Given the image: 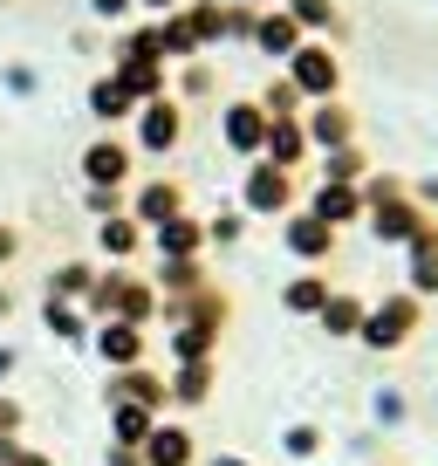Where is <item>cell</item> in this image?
<instances>
[{
    "label": "cell",
    "instance_id": "6da1fadb",
    "mask_svg": "<svg viewBox=\"0 0 438 466\" xmlns=\"http://www.w3.org/2000/svg\"><path fill=\"white\" fill-rule=\"evenodd\" d=\"M418 322H424V302L411 289H391L383 302H370V316H363V329H356V343L370 350V357H391V350H404L411 336H418Z\"/></svg>",
    "mask_w": 438,
    "mask_h": 466
},
{
    "label": "cell",
    "instance_id": "7a4b0ae2",
    "mask_svg": "<svg viewBox=\"0 0 438 466\" xmlns=\"http://www.w3.org/2000/svg\"><path fill=\"white\" fill-rule=\"evenodd\" d=\"M302 206V172H281V165L254 158L247 178H240V213H261V219H288Z\"/></svg>",
    "mask_w": 438,
    "mask_h": 466
},
{
    "label": "cell",
    "instance_id": "3957f363",
    "mask_svg": "<svg viewBox=\"0 0 438 466\" xmlns=\"http://www.w3.org/2000/svg\"><path fill=\"white\" fill-rule=\"evenodd\" d=\"M288 83L302 89V103H329L343 96V56L322 35H302V48L288 56Z\"/></svg>",
    "mask_w": 438,
    "mask_h": 466
},
{
    "label": "cell",
    "instance_id": "277c9868",
    "mask_svg": "<svg viewBox=\"0 0 438 466\" xmlns=\"http://www.w3.org/2000/svg\"><path fill=\"white\" fill-rule=\"evenodd\" d=\"M103 405H144L164 419V405H172V384H164V370L151 364H131V370H110V384H103Z\"/></svg>",
    "mask_w": 438,
    "mask_h": 466
},
{
    "label": "cell",
    "instance_id": "5b68a950",
    "mask_svg": "<svg viewBox=\"0 0 438 466\" xmlns=\"http://www.w3.org/2000/svg\"><path fill=\"white\" fill-rule=\"evenodd\" d=\"M302 131H308V151H343V145H356V110L343 96H329V103H308L302 110Z\"/></svg>",
    "mask_w": 438,
    "mask_h": 466
},
{
    "label": "cell",
    "instance_id": "8992f818",
    "mask_svg": "<svg viewBox=\"0 0 438 466\" xmlns=\"http://www.w3.org/2000/svg\"><path fill=\"white\" fill-rule=\"evenodd\" d=\"M267 124H274V116H267L261 103H226V110H219V137H226V151L247 158V165L267 151Z\"/></svg>",
    "mask_w": 438,
    "mask_h": 466
},
{
    "label": "cell",
    "instance_id": "52a82bcc",
    "mask_svg": "<svg viewBox=\"0 0 438 466\" xmlns=\"http://www.w3.org/2000/svg\"><path fill=\"white\" fill-rule=\"evenodd\" d=\"M281 240H288V254L302 268H322V261H336V227H322L308 206H294L288 219H281Z\"/></svg>",
    "mask_w": 438,
    "mask_h": 466
},
{
    "label": "cell",
    "instance_id": "ba28073f",
    "mask_svg": "<svg viewBox=\"0 0 438 466\" xmlns=\"http://www.w3.org/2000/svg\"><path fill=\"white\" fill-rule=\"evenodd\" d=\"M178 137H185V110H178L172 96H151V103H137V151L164 158V151H178Z\"/></svg>",
    "mask_w": 438,
    "mask_h": 466
},
{
    "label": "cell",
    "instance_id": "9c48e42d",
    "mask_svg": "<svg viewBox=\"0 0 438 466\" xmlns=\"http://www.w3.org/2000/svg\"><path fill=\"white\" fill-rule=\"evenodd\" d=\"M89 343H96V357L110 370H131V364H144V350H151V336L137 329V322H96V329H89Z\"/></svg>",
    "mask_w": 438,
    "mask_h": 466
},
{
    "label": "cell",
    "instance_id": "30bf717a",
    "mask_svg": "<svg viewBox=\"0 0 438 466\" xmlns=\"http://www.w3.org/2000/svg\"><path fill=\"white\" fill-rule=\"evenodd\" d=\"M424 219H432V213H424V206H418V199L404 192V199H383V206H370V213H363V227L377 233L383 248H404L411 233L424 227Z\"/></svg>",
    "mask_w": 438,
    "mask_h": 466
},
{
    "label": "cell",
    "instance_id": "8fae6325",
    "mask_svg": "<svg viewBox=\"0 0 438 466\" xmlns=\"http://www.w3.org/2000/svg\"><path fill=\"white\" fill-rule=\"evenodd\" d=\"M185 213V186H178V178H144V186H137V199H131V219L137 227H164V219H178Z\"/></svg>",
    "mask_w": 438,
    "mask_h": 466
},
{
    "label": "cell",
    "instance_id": "7c38bea8",
    "mask_svg": "<svg viewBox=\"0 0 438 466\" xmlns=\"http://www.w3.org/2000/svg\"><path fill=\"white\" fill-rule=\"evenodd\" d=\"M158 309H164V295L151 289L144 275H131V268H124V275H117V302H110V316H117V322H137V329H151V322H158Z\"/></svg>",
    "mask_w": 438,
    "mask_h": 466
},
{
    "label": "cell",
    "instance_id": "4fadbf2b",
    "mask_svg": "<svg viewBox=\"0 0 438 466\" xmlns=\"http://www.w3.org/2000/svg\"><path fill=\"white\" fill-rule=\"evenodd\" d=\"M151 248H158V261H199L205 254V219H192V213L164 219V227H151Z\"/></svg>",
    "mask_w": 438,
    "mask_h": 466
},
{
    "label": "cell",
    "instance_id": "5bb4252c",
    "mask_svg": "<svg viewBox=\"0 0 438 466\" xmlns=\"http://www.w3.org/2000/svg\"><path fill=\"white\" fill-rule=\"evenodd\" d=\"M308 213L322 219V227H356V219H363V186H322L315 178V192H308Z\"/></svg>",
    "mask_w": 438,
    "mask_h": 466
},
{
    "label": "cell",
    "instance_id": "9a60e30c",
    "mask_svg": "<svg viewBox=\"0 0 438 466\" xmlns=\"http://www.w3.org/2000/svg\"><path fill=\"white\" fill-rule=\"evenodd\" d=\"M267 165H281V172H302L315 151H308V131H302V116H274L267 124V151H261Z\"/></svg>",
    "mask_w": 438,
    "mask_h": 466
},
{
    "label": "cell",
    "instance_id": "2e32d148",
    "mask_svg": "<svg viewBox=\"0 0 438 466\" xmlns=\"http://www.w3.org/2000/svg\"><path fill=\"white\" fill-rule=\"evenodd\" d=\"M254 48H261L267 62H288L294 48H302V28H294L288 7H261V21H254Z\"/></svg>",
    "mask_w": 438,
    "mask_h": 466
},
{
    "label": "cell",
    "instance_id": "e0dca14e",
    "mask_svg": "<svg viewBox=\"0 0 438 466\" xmlns=\"http://www.w3.org/2000/svg\"><path fill=\"white\" fill-rule=\"evenodd\" d=\"M137 452H144V466H192V460H199V446H192V425H151V439H144V446H137Z\"/></svg>",
    "mask_w": 438,
    "mask_h": 466
},
{
    "label": "cell",
    "instance_id": "ac0fdd59",
    "mask_svg": "<svg viewBox=\"0 0 438 466\" xmlns=\"http://www.w3.org/2000/svg\"><path fill=\"white\" fill-rule=\"evenodd\" d=\"M83 178H89V186H124V178H131V145L96 137V145L83 151Z\"/></svg>",
    "mask_w": 438,
    "mask_h": 466
},
{
    "label": "cell",
    "instance_id": "d6986e66",
    "mask_svg": "<svg viewBox=\"0 0 438 466\" xmlns=\"http://www.w3.org/2000/svg\"><path fill=\"white\" fill-rule=\"evenodd\" d=\"M329 295H336V281L322 275V268H302V275L281 289V309H288V316H322V302H329Z\"/></svg>",
    "mask_w": 438,
    "mask_h": 466
},
{
    "label": "cell",
    "instance_id": "ffe728a7",
    "mask_svg": "<svg viewBox=\"0 0 438 466\" xmlns=\"http://www.w3.org/2000/svg\"><path fill=\"white\" fill-rule=\"evenodd\" d=\"M144 240H151V233H144V227H137V219H131V213H110V219H96V248H103V254H110V261H117V268H124V261H131V254H137V248H144Z\"/></svg>",
    "mask_w": 438,
    "mask_h": 466
},
{
    "label": "cell",
    "instance_id": "44dd1931",
    "mask_svg": "<svg viewBox=\"0 0 438 466\" xmlns=\"http://www.w3.org/2000/svg\"><path fill=\"white\" fill-rule=\"evenodd\" d=\"M315 178H322V186H363V178H370V158H363V145L322 151V158H315Z\"/></svg>",
    "mask_w": 438,
    "mask_h": 466
},
{
    "label": "cell",
    "instance_id": "7402d4cb",
    "mask_svg": "<svg viewBox=\"0 0 438 466\" xmlns=\"http://www.w3.org/2000/svg\"><path fill=\"white\" fill-rule=\"evenodd\" d=\"M164 350H172V364H205V357L219 350V329H205V322H172Z\"/></svg>",
    "mask_w": 438,
    "mask_h": 466
},
{
    "label": "cell",
    "instance_id": "603a6c76",
    "mask_svg": "<svg viewBox=\"0 0 438 466\" xmlns=\"http://www.w3.org/2000/svg\"><path fill=\"white\" fill-rule=\"evenodd\" d=\"M363 316H370V302H363V295H350V289H336V295H329V302H322V336H356V329H363Z\"/></svg>",
    "mask_w": 438,
    "mask_h": 466
},
{
    "label": "cell",
    "instance_id": "cb8c5ba5",
    "mask_svg": "<svg viewBox=\"0 0 438 466\" xmlns=\"http://www.w3.org/2000/svg\"><path fill=\"white\" fill-rule=\"evenodd\" d=\"M172 405H185V411H199L205 398H213V357H205V364H172Z\"/></svg>",
    "mask_w": 438,
    "mask_h": 466
},
{
    "label": "cell",
    "instance_id": "d4e9b609",
    "mask_svg": "<svg viewBox=\"0 0 438 466\" xmlns=\"http://www.w3.org/2000/svg\"><path fill=\"white\" fill-rule=\"evenodd\" d=\"M151 289L164 295V302H185V295L205 289V261H158V281Z\"/></svg>",
    "mask_w": 438,
    "mask_h": 466
},
{
    "label": "cell",
    "instance_id": "484cf974",
    "mask_svg": "<svg viewBox=\"0 0 438 466\" xmlns=\"http://www.w3.org/2000/svg\"><path fill=\"white\" fill-rule=\"evenodd\" d=\"M42 322H48V336H62V343H89V329H96V322L83 316V302H55V295L42 302Z\"/></svg>",
    "mask_w": 438,
    "mask_h": 466
},
{
    "label": "cell",
    "instance_id": "4316f807",
    "mask_svg": "<svg viewBox=\"0 0 438 466\" xmlns=\"http://www.w3.org/2000/svg\"><path fill=\"white\" fill-rule=\"evenodd\" d=\"M117 83L131 89V103H151V96H164V62H137V56H124V62H117Z\"/></svg>",
    "mask_w": 438,
    "mask_h": 466
},
{
    "label": "cell",
    "instance_id": "83f0119b",
    "mask_svg": "<svg viewBox=\"0 0 438 466\" xmlns=\"http://www.w3.org/2000/svg\"><path fill=\"white\" fill-rule=\"evenodd\" d=\"M151 425H158V411H144V405H110V446H144Z\"/></svg>",
    "mask_w": 438,
    "mask_h": 466
},
{
    "label": "cell",
    "instance_id": "f1b7e54d",
    "mask_svg": "<svg viewBox=\"0 0 438 466\" xmlns=\"http://www.w3.org/2000/svg\"><path fill=\"white\" fill-rule=\"evenodd\" d=\"M288 15H294V28H302V35H336L343 28L336 0H288Z\"/></svg>",
    "mask_w": 438,
    "mask_h": 466
},
{
    "label": "cell",
    "instance_id": "f546056e",
    "mask_svg": "<svg viewBox=\"0 0 438 466\" xmlns=\"http://www.w3.org/2000/svg\"><path fill=\"white\" fill-rule=\"evenodd\" d=\"M89 110H96L103 124H124V116H137V103H131V89H124L117 76H103V83L89 89Z\"/></svg>",
    "mask_w": 438,
    "mask_h": 466
},
{
    "label": "cell",
    "instance_id": "4dcf8cb0",
    "mask_svg": "<svg viewBox=\"0 0 438 466\" xmlns=\"http://www.w3.org/2000/svg\"><path fill=\"white\" fill-rule=\"evenodd\" d=\"M185 21H192V35H199V48L226 42V0H192Z\"/></svg>",
    "mask_w": 438,
    "mask_h": 466
},
{
    "label": "cell",
    "instance_id": "1f68e13d",
    "mask_svg": "<svg viewBox=\"0 0 438 466\" xmlns=\"http://www.w3.org/2000/svg\"><path fill=\"white\" fill-rule=\"evenodd\" d=\"M158 35H164V62H192V56H199V35H192L185 7H178V15H164Z\"/></svg>",
    "mask_w": 438,
    "mask_h": 466
},
{
    "label": "cell",
    "instance_id": "d6a6232c",
    "mask_svg": "<svg viewBox=\"0 0 438 466\" xmlns=\"http://www.w3.org/2000/svg\"><path fill=\"white\" fill-rule=\"evenodd\" d=\"M89 281H96V268H89V261H62L55 275H48V295H55V302H83Z\"/></svg>",
    "mask_w": 438,
    "mask_h": 466
},
{
    "label": "cell",
    "instance_id": "836d02e7",
    "mask_svg": "<svg viewBox=\"0 0 438 466\" xmlns=\"http://www.w3.org/2000/svg\"><path fill=\"white\" fill-rule=\"evenodd\" d=\"M370 419H377V432H397V425H411V398L397 391V384H377V398H370Z\"/></svg>",
    "mask_w": 438,
    "mask_h": 466
},
{
    "label": "cell",
    "instance_id": "e575fe53",
    "mask_svg": "<svg viewBox=\"0 0 438 466\" xmlns=\"http://www.w3.org/2000/svg\"><path fill=\"white\" fill-rule=\"evenodd\" d=\"M254 103H261L267 116H302V110H308V103H302V89H294L288 76H274V83H267V89H261Z\"/></svg>",
    "mask_w": 438,
    "mask_h": 466
},
{
    "label": "cell",
    "instance_id": "d590c367",
    "mask_svg": "<svg viewBox=\"0 0 438 466\" xmlns=\"http://www.w3.org/2000/svg\"><path fill=\"white\" fill-rule=\"evenodd\" d=\"M404 289L418 295V302H432L438 295V254H404Z\"/></svg>",
    "mask_w": 438,
    "mask_h": 466
},
{
    "label": "cell",
    "instance_id": "8d00e7d4",
    "mask_svg": "<svg viewBox=\"0 0 438 466\" xmlns=\"http://www.w3.org/2000/svg\"><path fill=\"white\" fill-rule=\"evenodd\" d=\"M240 233H247V213H240V206H226V213L205 219V248H240Z\"/></svg>",
    "mask_w": 438,
    "mask_h": 466
},
{
    "label": "cell",
    "instance_id": "74e56055",
    "mask_svg": "<svg viewBox=\"0 0 438 466\" xmlns=\"http://www.w3.org/2000/svg\"><path fill=\"white\" fill-rule=\"evenodd\" d=\"M281 452H288V460H315L322 452V425H288V432H281Z\"/></svg>",
    "mask_w": 438,
    "mask_h": 466
},
{
    "label": "cell",
    "instance_id": "f35d334b",
    "mask_svg": "<svg viewBox=\"0 0 438 466\" xmlns=\"http://www.w3.org/2000/svg\"><path fill=\"white\" fill-rule=\"evenodd\" d=\"M404 192H411V178H397V172H370V178H363V213H370V206H383V199H404Z\"/></svg>",
    "mask_w": 438,
    "mask_h": 466
},
{
    "label": "cell",
    "instance_id": "ab89813d",
    "mask_svg": "<svg viewBox=\"0 0 438 466\" xmlns=\"http://www.w3.org/2000/svg\"><path fill=\"white\" fill-rule=\"evenodd\" d=\"M254 21H261V7H240V0H226V42H254Z\"/></svg>",
    "mask_w": 438,
    "mask_h": 466
},
{
    "label": "cell",
    "instance_id": "60d3db41",
    "mask_svg": "<svg viewBox=\"0 0 438 466\" xmlns=\"http://www.w3.org/2000/svg\"><path fill=\"white\" fill-rule=\"evenodd\" d=\"M89 213H96V219H110V213H131V206H124V186H89Z\"/></svg>",
    "mask_w": 438,
    "mask_h": 466
},
{
    "label": "cell",
    "instance_id": "b9f144b4",
    "mask_svg": "<svg viewBox=\"0 0 438 466\" xmlns=\"http://www.w3.org/2000/svg\"><path fill=\"white\" fill-rule=\"evenodd\" d=\"M205 89H213V69H205V62H185V96H205Z\"/></svg>",
    "mask_w": 438,
    "mask_h": 466
},
{
    "label": "cell",
    "instance_id": "7bdbcfd3",
    "mask_svg": "<svg viewBox=\"0 0 438 466\" xmlns=\"http://www.w3.org/2000/svg\"><path fill=\"white\" fill-rule=\"evenodd\" d=\"M411 199H418V206H424V213H432V206H438V172H424V178H418V186H411Z\"/></svg>",
    "mask_w": 438,
    "mask_h": 466
},
{
    "label": "cell",
    "instance_id": "ee69618b",
    "mask_svg": "<svg viewBox=\"0 0 438 466\" xmlns=\"http://www.w3.org/2000/svg\"><path fill=\"white\" fill-rule=\"evenodd\" d=\"M89 7H96L103 21H124V15H131V7H137V0H89Z\"/></svg>",
    "mask_w": 438,
    "mask_h": 466
},
{
    "label": "cell",
    "instance_id": "f6af8a7d",
    "mask_svg": "<svg viewBox=\"0 0 438 466\" xmlns=\"http://www.w3.org/2000/svg\"><path fill=\"white\" fill-rule=\"evenodd\" d=\"M0 432H21V405L15 398H0Z\"/></svg>",
    "mask_w": 438,
    "mask_h": 466
},
{
    "label": "cell",
    "instance_id": "bcb514c9",
    "mask_svg": "<svg viewBox=\"0 0 438 466\" xmlns=\"http://www.w3.org/2000/svg\"><path fill=\"white\" fill-rule=\"evenodd\" d=\"M110 466H144V452L137 446H110Z\"/></svg>",
    "mask_w": 438,
    "mask_h": 466
},
{
    "label": "cell",
    "instance_id": "7dc6e473",
    "mask_svg": "<svg viewBox=\"0 0 438 466\" xmlns=\"http://www.w3.org/2000/svg\"><path fill=\"white\" fill-rule=\"evenodd\" d=\"M15 248H21V233H15V227H0V261H15Z\"/></svg>",
    "mask_w": 438,
    "mask_h": 466
},
{
    "label": "cell",
    "instance_id": "c3c4849f",
    "mask_svg": "<svg viewBox=\"0 0 438 466\" xmlns=\"http://www.w3.org/2000/svg\"><path fill=\"white\" fill-rule=\"evenodd\" d=\"M15 466H55V460H48V452H35V446H21V452H15Z\"/></svg>",
    "mask_w": 438,
    "mask_h": 466
},
{
    "label": "cell",
    "instance_id": "681fc988",
    "mask_svg": "<svg viewBox=\"0 0 438 466\" xmlns=\"http://www.w3.org/2000/svg\"><path fill=\"white\" fill-rule=\"evenodd\" d=\"M205 466H254V460H240V452H213Z\"/></svg>",
    "mask_w": 438,
    "mask_h": 466
},
{
    "label": "cell",
    "instance_id": "f907efd6",
    "mask_svg": "<svg viewBox=\"0 0 438 466\" xmlns=\"http://www.w3.org/2000/svg\"><path fill=\"white\" fill-rule=\"evenodd\" d=\"M7 378H15V350L0 343V384H7Z\"/></svg>",
    "mask_w": 438,
    "mask_h": 466
},
{
    "label": "cell",
    "instance_id": "816d5d0a",
    "mask_svg": "<svg viewBox=\"0 0 438 466\" xmlns=\"http://www.w3.org/2000/svg\"><path fill=\"white\" fill-rule=\"evenodd\" d=\"M137 7H158V15H178V7H185V0H137Z\"/></svg>",
    "mask_w": 438,
    "mask_h": 466
},
{
    "label": "cell",
    "instance_id": "f5cc1de1",
    "mask_svg": "<svg viewBox=\"0 0 438 466\" xmlns=\"http://www.w3.org/2000/svg\"><path fill=\"white\" fill-rule=\"evenodd\" d=\"M0 316H15V295H7V289H0Z\"/></svg>",
    "mask_w": 438,
    "mask_h": 466
},
{
    "label": "cell",
    "instance_id": "db71d44e",
    "mask_svg": "<svg viewBox=\"0 0 438 466\" xmlns=\"http://www.w3.org/2000/svg\"><path fill=\"white\" fill-rule=\"evenodd\" d=\"M370 466H391V460H370Z\"/></svg>",
    "mask_w": 438,
    "mask_h": 466
}]
</instances>
